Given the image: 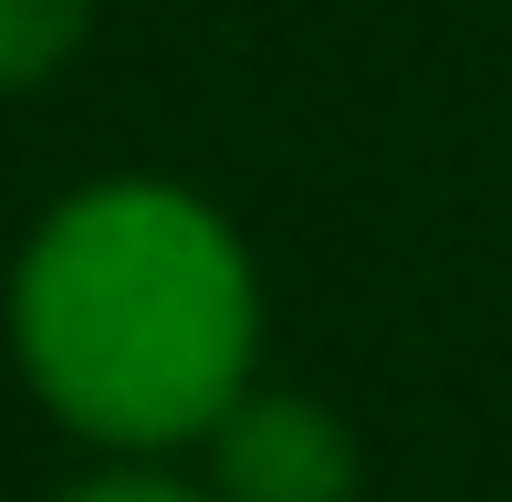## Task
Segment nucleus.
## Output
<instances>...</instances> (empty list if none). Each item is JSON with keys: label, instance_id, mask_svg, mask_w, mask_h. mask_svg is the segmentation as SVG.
Returning <instances> with one entry per match:
<instances>
[{"label": "nucleus", "instance_id": "f257e3e1", "mask_svg": "<svg viewBox=\"0 0 512 502\" xmlns=\"http://www.w3.org/2000/svg\"><path fill=\"white\" fill-rule=\"evenodd\" d=\"M11 356L63 429L126 450H199L262 367V283L209 199L168 178H95L53 199L11 262Z\"/></svg>", "mask_w": 512, "mask_h": 502}, {"label": "nucleus", "instance_id": "f03ea898", "mask_svg": "<svg viewBox=\"0 0 512 502\" xmlns=\"http://www.w3.org/2000/svg\"><path fill=\"white\" fill-rule=\"evenodd\" d=\"M199 450H209V502H356L345 419L293 387H251Z\"/></svg>", "mask_w": 512, "mask_h": 502}, {"label": "nucleus", "instance_id": "7ed1b4c3", "mask_svg": "<svg viewBox=\"0 0 512 502\" xmlns=\"http://www.w3.org/2000/svg\"><path fill=\"white\" fill-rule=\"evenodd\" d=\"M95 32V0H0V95H32Z\"/></svg>", "mask_w": 512, "mask_h": 502}, {"label": "nucleus", "instance_id": "20e7f679", "mask_svg": "<svg viewBox=\"0 0 512 502\" xmlns=\"http://www.w3.org/2000/svg\"><path fill=\"white\" fill-rule=\"evenodd\" d=\"M63 502H209V482H168V471H95V482H74Z\"/></svg>", "mask_w": 512, "mask_h": 502}]
</instances>
